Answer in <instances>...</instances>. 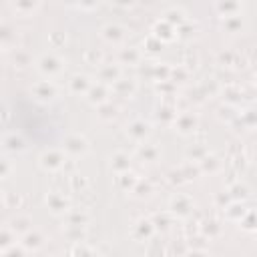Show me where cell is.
<instances>
[{"instance_id": "cell-18", "label": "cell", "mask_w": 257, "mask_h": 257, "mask_svg": "<svg viewBox=\"0 0 257 257\" xmlns=\"http://www.w3.org/2000/svg\"><path fill=\"white\" fill-rule=\"evenodd\" d=\"M36 6H38V0H14V8L20 14H30L32 10H36Z\"/></svg>"}, {"instance_id": "cell-17", "label": "cell", "mask_w": 257, "mask_h": 257, "mask_svg": "<svg viewBox=\"0 0 257 257\" xmlns=\"http://www.w3.org/2000/svg\"><path fill=\"white\" fill-rule=\"evenodd\" d=\"M14 241H16V237H14L12 229H2L0 231V253H4L10 245H14Z\"/></svg>"}, {"instance_id": "cell-13", "label": "cell", "mask_w": 257, "mask_h": 257, "mask_svg": "<svg viewBox=\"0 0 257 257\" xmlns=\"http://www.w3.org/2000/svg\"><path fill=\"white\" fill-rule=\"evenodd\" d=\"M139 157L141 159H145V161H149V163H153L157 157H159V149L155 147V145H149V143H145V145H139Z\"/></svg>"}, {"instance_id": "cell-15", "label": "cell", "mask_w": 257, "mask_h": 257, "mask_svg": "<svg viewBox=\"0 0 257 257\" xmlns=\"http://www.w3.org/2000/svg\"><path fill=\"white\" fill-rule=\"evenodd\" d=\"M128 165H131V161H128V157H126L124 153H116V155L110 159V167H112L114 171H118V173L128 171Z\"/></svg>"}, {"instance_id": "cell-7", "label": "cell", "mask_w": 257, "mask_h": 257, "mask_svg": "<svg viewBox=\"0 0 257 257\" xmlns=\"http://www.w3.org/2000/svg\"><path fill=\"white\" fill-rule=\"evenodd\" d=\"M20 245H22L26 251H36V249H40V247L44 245V239H42V235L36 233V231H26V233L22 235Z\"/></svg>"}, {"instance_id": "cell-1", "label": "cell", "mask_w": 257, "mask_h": 257, "mask_svg": "<svg viewBox=\"0 0 257 257\" xmlns=\"http://www.w3.org/2000/svg\"><path fill=\"white\" fill-rule=\"evenodd\" d=\"M38 70H40L44 76L52 78V76H56V74L62 72V60H60L58 56H54V54H44V56L38 60Z\"/></svg>"}, {"instance_id": "cell-2", "label": "cell", "mask_w": 257, "mask_h": 257, "mask_svg": "<svg viewBox=\"0 0 257 257\" xmlns=\"http://www.w3.org/2000/svg\"><path fill=\"white\" fill-rule=\"evenodd\" d=\"M88 151V141L82 135H70L64 141V153L70 157H82Z\"/></svg>"}, {"instance_id": "cell-14", "label": "cell", "mask_w": 257, "mask_h": 257, "mask_svg": "<svg viewBox=\"0 0 257 257\" xmlns=\"http://www.w3.org/2000/svg\"><path fill=\"white\" fill-rule=\"evenodd\" d=\"M30 219L28 217H16L12 223H10V229L14 235H24L26 231H30Z\"/></svg>"}, {"instance_id": "cell-9", "label": "cell", "mask_w": 257, "mask_h": 257, "mask_svg": "<svg viewBox=\"0 0 257 257\" xmlns=\"http://www.w3.org/2000/svg\"><path fill=\"white\" fill-rule=\"evenodd\" d=\"M195 122H197L195 116H191V114H179L175 118V128L179 133H191L195 128Z\"/></svg>"}, {"instance_id": "cell-21", "label": "cell", "mask_w": 257, "mask_h": 257, "mask_svg": "<svg viewBox=\"0 0 257 257\" xmlns=\"http://www.w3.org/2000/svg\"><path fill=\"white\" fill-rule=\"evenodd\" d=\"M0 50H2V46H0Z\"/></svg>"}, {"instance_id": "cell-3", "label": "cell", "mask_w": 257, "mask_h": 257, "mask_svg": "<svg viewBox=\"0 0 257 257\" xmlns=\"http://www.w3.org/2000/svg\"><path fill=\"white\" fill-rule=\"evenodd\" d=\"M40 165L44 169H48V171H56V169H60L64 165V155L60 151L50 149V151H46V153L40 155Z\"/></svg>"}, {"instance_id": "cell-12", "label": "cell", "mask_w": 257, "mask_h": 257, "mask_svg": "<svg viewBox=\"0 0 257 257\" xmlns=\"http://www.w3.org/2000/svg\"><path fill=\"white\" fill-rule=\"evenodd\" d=\"M118 68L116 66H112V64H104V66H100V70H98V76H100V80L102 82H114L116 78H118Z\"/></svg>"}, {"instance_id": "cell-6", "label": "cell", "mask_w": 257, "mask_h": 257, "mask_svg": "<svg viewBox=\"0 0 257 257\" xmlns=\"http://www.w3.org/2000/svg\"><path fill=\"white\" fill-rule=\"evenodd\" d=\"M149 133H151V124L145 122V120H135V122H131L128 128H126V135H128L131 139H135L137 143H143V141L149 137Z\"/></svg>"}, {"instance_id": "cell-4", "label": "cell", "mask_w": 257, "mask_h": 257, "mask_svg": "<svg viewBox=\"0 0 257 257\" xmlns=\"http://www.w3.org/2000/svg\"><path fill=\"white\" fill-rule=\"evenodd\" d=\"M46 207L52 213H56V215H64L68 211L70 203H68V199H64V195H60V193L54 191V193H48L46 195Z\"/></svg>"}, {"instance_id": "cell-10", "label": "cell", "mask_w": 257, "mask_h": 257, "mask_svg": "<svg viewBox=\"0 0 257 257\" xmlns=\"http://www.w3.org/2000/svg\"><path fill=\"white\" fill-rule=\"evenodd\" d=\"M2 145H4L6 151H12V153H20V151H24V141H22L20 135H8V137L2 141Z\"/></svg>"}, {"instance_id": "cell-19", "label": "cell", "mask_w": 257, "mask_h": 257, "mask_svg": "<svg viewBox=\"0 0 257 257\" xmlns=\"http://www.w3.org/2000/svg\"><path fill=\"white\" fill-rule=\"evenodd\" d=\"M10 171H12L10 163H8L6 159H0V179H6V177L10 175Z\"/></svg>"}, {"instance_id": "cell-16", "label": "cell", "mask_w": 257, "mask_h": 257, "mask_svg": "<svg viewBox=\"0 0 257 257\" xmlns=\"http://www.w3.org/2000/svg\"><path fill=\"white\" fill-rule=\"evenodd\" d=\"M70 86L74 92H88L90 88V80L84 76V74H76L72 80H70Z\"/></svg>"}, {"instance_id": "cell-11", "label": "cell", "mask_w": 257, "mask_h": 257, "mask_svg": "<svg viewBox=\"0 0 257 257\" xmlns=\"http://www.w3.org/2000/svg\"><path fill=\"white\" fill-rule=\"evenodd\" d=\"M171 209H173L175 213H179V215H187V213L191 211V201H189L187 197H183V195H177V197L171 201Z\"/></svg>"}, {"instance_id": "cell-20", "label": "cell", "mask_w": 257, "mask_h": 257, "mask_svg": "<svg viewBox=\"0 0 257 257\" xmlns=\"http://www.w3.org/2000/svg\"><path fill=\"white\" fill-rule=\"evenodd\" d=\"M128 58H131L133 62H137V60H139V52H137L135 48H131V50H124V52H122V60H128Z\"/></svg>"}, {"instance_id": "cell-8", "label": "cell", "mask_w": 257, "mask_h": 257, "mask_svg": "<svg viewBox=\"0 0 257 257\" xmlns=\"http://www.w3.org/2000/svg\"><path fill=\"white\" fill-rule=\"evenodd\" d=\"M124 34H126V30H124L122 26H118V24H106V26L102 28V36H104L108 42H112V44H118V42L124 38Z\"/></svg>"}, {"instance_id": "cell-5", "label": "cell", "mask_w": 257, "mask_h": 257, "mask_svg": "<svg viewBox=\"0 0 257 257\" xmlns=\"http://www.w3.org/2000/svg\"><path fill=\"white\" fill-rule=\"evenodd\" d=\"M32 92H34V96H36L38 100L48 102V100H52V98L56 96V86H54L52 82H48V80H38V82L32 86Z\"/></svg>"}]
</instances>
